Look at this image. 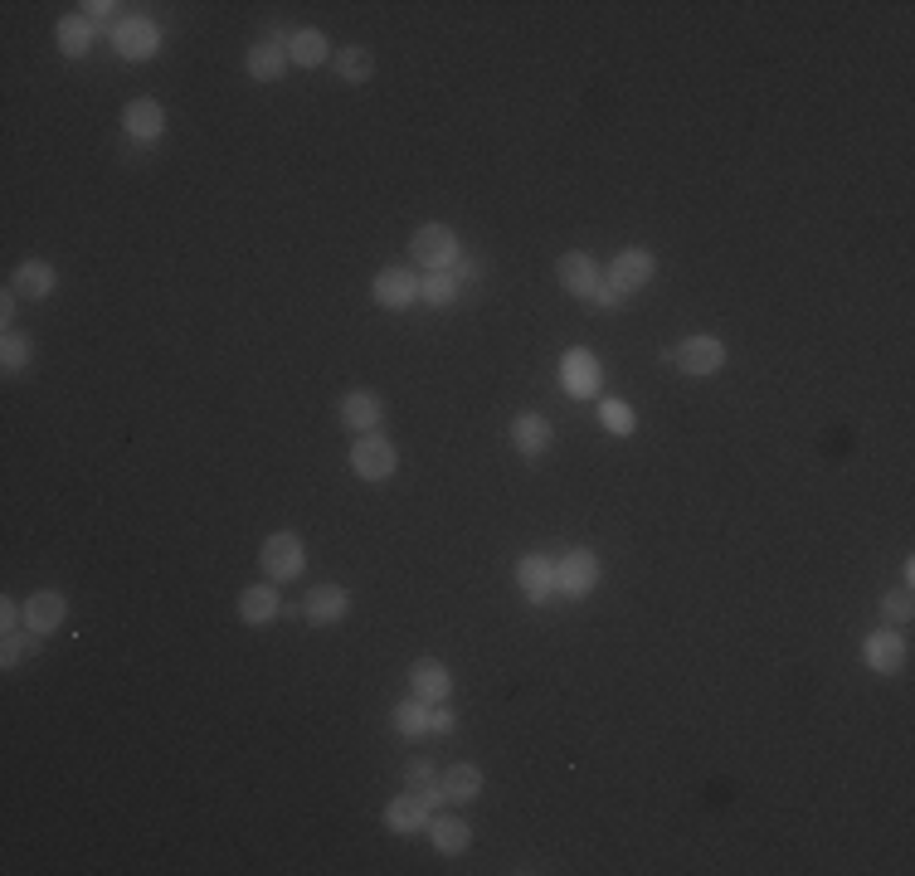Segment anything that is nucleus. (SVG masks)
<instances>
[{"instance_id":"ddd939ff","label":"nucleus","mask_w":915,"mask_h":876,"mask_svg":"<svg viewBox=\"0 0 915 876\" xmlns=\"http://www.w3.org/2000/svg\"><path fill=\"white\" fill-rule=\"evenodd\" d=\"M117 49H122L127 59H151V54H156V30H151V20H122V25H117Z\"/></svg>"},{"instance_id":"2f4dec72","label":"nucleus","mask_w":915,"mask_h":876,"mask_svg":"<svg viewBox=\"0 0 915 876\" xmlns=\"http://www.w3.org/2000/svg\"><path fill=\"white\" fill-rule=\"evenodd\" d=\"M886 614H891L896 623H906V619H911V594H906V589L886 594Z\"/></svg>"},{"instance_id":"0eeeda50","label":"nucleus","mask_w":915,"mask_h":876,"mask_svg":"<svg viewBox=\"0 0 915 876\" xmlns=\"http://www.w3.org/2000/svg\"><path fill=\"white\" fill-rule=\"evenodd\" d=\"M409 682H414V696H419V701H443V696L453 692L448 667L434 662V657H419V662H414V672H409Z\"/></svg>"},{"instance_id":"20e7f679","label":"nucleus","mask_w":915,"mask_h":876,"mask_svg":"<svg viewBox=\"0 0 915 876\" xmlns=\"http://www.w3.org/2000/svg\"><path fill=\"white\" fill-rule=\"evenodd\" d=\"M609 283L619 297L628 292H638L643 283H653V254H643V249H628V254L614 258V268H609Z\"/></svg>"},{"instance_id":"9b49d317","label":"nucleus","mask_w":915,"mask_h":876,"mask_svg":"<svg viewBox=\"0 0 915 876\" xmlns=\"http://www.w3.org/2000/svg\"><path fill=\"white\" fill-rule=\"evenodd\" d=\"M414 297H419V278L404 273V268H390V273L375 278V302L380 307H409Z\"/></svg>"},{"instance_id":"f03ea898","label":"nucleus","mask_w":915,"mask_h":876,"mask_svg":"<svg viewBox=\"0 0 915 876\" xmlns=\"http://www.w3.org/2000/svg\"><path fill=\"white\" fill-rule=\"evenodd\" d=\"M414 254H419V263H429L434 273H443V268L458 263V234L448 224H424L414 234Z\"/></svg>"},{"instance_id":"5701e85b","label":"nucleus","mask_w":915,"mask_h":876,"mask_svg":"<svg viewBox=\"0 0 915 876\" xmlns=\"http://www.w3.org/2000/svg\"><path fill=\"white\" fill-rule=\"evenodd\" d=\"M54 288V268L49 263H20L15 268V292H25V297H49Z\"/></svg>"},{"instance_id":"c756f323","label":"nucleus","mask_w":915,"mask_h":876,"mask_svg":"<svg viewBox=\"0 0 915 876\" xmlns=\"http://www.w3.org/2000/svg\"><path fill=\"white\" fill-rule=\"evenodd\" d=\"M453 292H458V278H448V273H434V278H424V283H419V297H429L434 307L453 302Z\"/></svg>"},{"instance_id":"4be33fe9","label":"nucleus","mask_w":915,"mask_h":876,"mask_svg":"<svg viewBox=\"0 0 915 876\" xmlns=\"http://www.w3.org/2000/svg\"><path fill=\"white\" fill-rule=\"evenodd\" d=\"M249 73H254L258 83H273V78L283 73V49H278L273 39L254 44V49H249Z\"/></svg>"},{"instance_id":"aec40b11","label":"nucleus","mask_w":915,"mask_h":876,"mask_svg":"<svg viewBox=\"0 0 915 876\" xmlns=\"http://www.w3.org/2000/svg\"><path fill=\"white\" fill-rule=\"evenodd\" d=\"M516 580H521V589H526L531 599H546V589L555 584V570H550L541 555H526V560L516 565Z\"/></svg>"},{"instance_id":"b1692460","label":"nucleus","mask_w":915,"mask_h":876,"mask_svg":"<svg viewBox=\"0 0 915 876\" xmlns=\"http://www.w3.org/2000/svg\"><path fill=\"white\" fill-rule=\"evenodd\" d=\"M288 49H293L297 64H307V69H317V64L327 59V39L317 35V30H297V35L288 39Z\"/></svg>"},{"instance_id":"393cba45","label":"nucleus","mask_w":915,"mask_h":876,"mask_svg":"<svg viewBox=\"0 0 915 876\" xmlns=\"http://www.w3.org/2000/svg\"><path fill=\"white\" fill-rule=\"evenodd\" d=\"M468 842H473V833H468L463 818H439V823H434V847H439V852H463Z\"/></svg>"},{"instance_id":"4468645a","label":"nucleus","mask_w":915,"mask_h":876,"mask_svg":"<svg viewBox=\"0 0 915 876\" xmlns=\"http://www.w3.org/2000/svg\"><path fill=\"white\" fill-rule=\"evenodd\" d=\"M346 589H336V584H317L312 594H307V619L312 623H336L346 614Z\"/></svg>"},{"instance_id":"f257e3e1","label":"nucleus","mask_w":915,"mask_h":876,"mask_svg":"<svg viewBox=\"0 0 915 876\" xmlns=\"http://www.w3.org/2000/svg\"><path fill=\"white\" fill-rule=\"evenodd\" d=\"M302 565H307L302 536L278 531V536H268V541H263V570H268L273 580H293V575H302Z\"/></svg>"},{"instance_id":"6e6552de","label":"nucleus","mask_w":915,"mask_h":876,"mask_svg":"<svg viewBox=\"0 0 915 876\" xmlns=\"http://www.w3.org/2000/svg\"><path fill=\"white\" fill-rule=\"evenodd\" d=\"M59 623H64V594H54V589L30 594V604H25V628H30V633H54Z\"/></svg>"},{"instance_id":"f8f14e48","label":"nucleus","mask_w":915,"mask_h":876,"mask_svg":"<svg viewBox=\"0 0 915 876\" xmlns=\"http://www.w3.org/2000/svg\"><path fill=\"white\" fill-rule=\"evenodd\" d=\"M341 419H346L356 434H375V429H380V395H370V390L346 395V400H341Z\"/></svg>"},{"instance_id":"6ab92c4d","label":"nucleus","mask_w":915,"mask_h":876,"mask_svg":"<svg viewBox=\"0 0 915 876\" xmlns=\"http://www.w3.org/2000/svg\"><path fill=\"white\" fill-rule=\"evenodd\" d=\"M439 789H443V799H477V789H482V769L477 765H453L448 774L439 779Z\"/></svg>"},{"instance_id":"a878e982","label":"nucleus","mask_w":915,"mask_h":876,"mask_svg":"<svg viewBox=\"0 0 915 876\" xmlns=\"http://www.w3.org/2000/svg\"><path fill=\"white\" fill-rule=\"evenodd\" d=\"M370 49H361V44H351V49H341V78L346 83H366L370 78Z\"/></svg>"},{"instance_id":"f3484780","label":"nucleus","mask_w":915,"mask_h":876,"mask_svg":"<svg viewBox=\"0 0 915 876\" xmlns=\"http://www.w3.org/2000/svg\"><path fill=\"white\" fill-rule=\"evenodd\" d=\"M273 614H278V589L254 584V589H244V594H239V619L244 623H268Z\"/></svg>"},{"instance_id":"c85d7f7f","label":"nucleus","mask_w":915,"mask_h":876,"mask_svg":"<svg viewBox=\"0 0 915 876\" xmlns=\"http://www.w3.org/2000/svg\"><path fill=\"white\" fill-rule=\"evenodd\" d=\"M599 419H604V429H614V434H633V409L628 404H619V400H604L599 404Z\"/></svg>"},{"instance_id":"7c9ffc66","label":"nucleus","mask_w":915,"mask_h":876,"mask_svg":"<svg viewBox=\"0 0 915 876\" xmlns=\"http://www.w3.org/2000/svg\"><path fill=\"white\" fill-rule=\"evenodd\" d=\"M0 356H5V370H20V365L30 361V341L10 331V336H5V346H0Z\"/></svg>"},{"instance_id":"f704fd0d","label":"nucleus","mask_w":915,"mask_h":876,"mask_svg":"<svg viewBox=\"0 0 915 876\" xmlns=\"http://www.w3.org/2000/svg\"><path fill=\"white\" fill-rule=\"evenodd\" d=\"M15 619H20V614H15V604H0V623H5V633L15 628Z\"/></svg>"},{"instance_id":"412c9836","label":"nucleus","mask_w":915,"mask_h":876,"mask_svg":"<svg viewBox=\"0 0 915 876\" xmlns=\"http://www.w3.org/2000/svg\"><path fill=\"white\" fill-rule=\"evenodd\" d=\"M560 283L570 292H580V297H589V292L599 288V283H594V263H589L585 254H565L560 258Z\"/></svg>"},{"instance_id":"9d476101","label":"nucleus","mask_w":915,"mask_h":876,"mask_svg":"<svg viewBox=\"0 0 915 876\" xmlns=\"http://www.w3.org/2000/svg\"><path fill=\"white\" fill-rule=\"evenodd\" d=\"M122 127H127L137 142H151V137H161L166 112H161V103H151V98H137V103H127V112H122Z\"/></svg>"},{"instance_id":"c9c22d12","label":"nucleus","mask_w":915,"mask_h":876,"mask_svg":"<svg viewBox=\"0 0 915 876\" xmlns=\"http://www.w3.org/2000/svg\"><path fill=\"white\" fill-rule=\"evenodd\" d=\"M429 726H434V730H448V726H453V716H448V711H434V716H429Z\"/></svg>"},{"instance_id":"1a4fd4ad","label":"nucleus","mask_w":915,"mask_h":876,"mask_svg":"<svg viewBox=\"0 0 915 876\" xmlns=\"http://www.w3.org/2000/svg\"><path fill=\"white\" fill-rule=\"evenodd\" d=\"M560 380L570 395H594L599 390V365L589 351H565V365H560Z\"/></svg>"},{"instance_id":"bb28decb","label":"nucleus","mask_w":915,"mask_h":876,"mask_svg":"<svg viewBox=\"0 0 915 876\" xmlns=\"http://www.w3.org/2000/svg\"><path fill=\"white\" fill-rule=\"evenodd\" d=\"M88 39H93L88 35V20H78V15L74 20H59V44H64V54H74V59L78 54H88Z\"/></svg>"},{"instance_id":"a211bd4d","label":"nucleus","mask_w":915,"mask_h":876,"mask_svg":"<svg viewBox=\"0 0 915 876\" xmlns=\"http://www.w3.org/2000/svg\"><path fill=\"white\" fill-rule=\"evenodd\" d=\"M512 438H516V448H521V453H531V458H536V453H546L550 424L541 419V414H521V419L512 424Z\"/></svg>"},{"instance_id":"72a5a7b5","label":"nucleus","mask_w":915,"mask_h":876,"mask_svg":"<svg viewBox=\"0 0 915 876\" xmlns=\"http://www.w3.org/2000/svg\"><path fill=\"white\" fill-rule=\"evenodd\" d=\"M589 297H594L599 307H614V302H619V292H614V288H594Z\"/></svg>"},{"instance_id":"dca6fc26","label":"nucleus","mask_w":915,"mask_h":876,"mask_svg":"<svg viewBox=\"0 0 915 876\" xmlns=\"http://www.w3.org/2000/svg\"><path fill=\"white\" fill-rule=\"evenodd\" d=\"M867 662L877 672H901L906 667V643L896 633H877V638H867Z\"/></svg>"},{"instance_id":"2eb2a0df","label":"nucleus","mask_w":915,"mask_h":876,"mask_svg":"<svg viewBox=\"0 0 915 876\" xmlns=\"http://www.w3.org/2000/svg\"><path fill=\"white\" fill-rule=\"evenodd\" d=\"M385 823L395 828V833H414V828H424L429 823V803L419 799V794H404L385 808Z\"/></svg>"},{"instance_id":"39448f33","label":"nucleus","mask_w":915,"mask_h":876,"mask_svg":"<svg viewBox=\"0 0 915 876\" xmlns=\"http://www.w3.org/2000/svg\"><path fill=\"white\" fill-rule=\"evenodd\" d=\"M599 580V560L589 555V550H570L560 565H555V584L565 589V594H589Z\"/></svg>"},{"instance_id":"e433bc0d","label":"nucleus","mask_w":915,"mask_h":876,"mask_svg":"<svg viewBox=\"0 0 915 876\" xmlns=\"http://www.w3.org/2000/svg\"><path fill=\"white\" fill-rule=\"evenodd\" d=\"M15 657H20V638L10 633V638H5V662H15Z\"/></svg>"},{"instance_id":"cd10ccee","label":"nucleus","mask_w":915,"mask_h":876,"mask_svg":"<svg viewBox=\"0 0 915 876\" xmlns=\"http://www.w3.org/2000/svg\"><path fill=\"white\" fill-rule=\"evenodd\" d=\"M395 730H400V735H419V730H429V711H424L419 701L395 706Z\"/></svg>"},{"instance_id":"7ed1b4c3","label":"nucleus","mask_w":915,"mask_h":876,"mask_svg":"<svg viewBox=\"0 0 915 876\" xmlns=\"http://www.w3.org/2000/svg\"><path fill=\"white\" fill-rule=\"evenodd\" d=\"M351 468H356V477H366V482H385V477L395 473V448L375 434L361 438V443L351 448Z\"/></svg>"},{"instance_id":"473e14b6","label":"nucleus","mask_w":915,"mask_h":876,"mask_svg":"<svg viewBox=\"0 0 915 876\" xmlns=\"http://www.w3.org/2000/svg\"><path fill=\"white\" fill-rule=\"evenodd\" d=\"M83 10H88V15H93V20H108L112 10H117V5H112V0H88V5H83Z\"/></svg>"},{"instance_id":"423d86ee","label":"nucleus","mask_w":915,"mask_h":876,"mask_svg":"<svg viewBox=\"0 0 915 876\" xmlns=\"http://www.w3.org/2000/svg\"><path fill=\"white\" fill-rule=\"evenodd\" d=\"M726 361V346L716 341V336H692V341H682V351H677V365L687 370V375H711V370H721Z\"/></svg>"}]
</instances>
